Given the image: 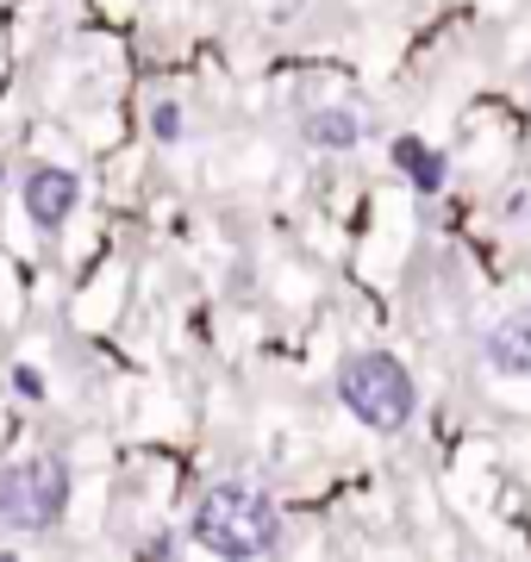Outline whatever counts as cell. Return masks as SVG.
<instances>
[{
    "mask_svg": "<svg viewBox=\"0 0 531 562\" xmlns=\"http://www.w3.org/2000/svg\"><path fill=\"white\" fill-rule=\"evenodd\" d=\"M194 543L213 550V557H231V562H250V557H269L282 550V513L257 482H213L188 519Z\"/></svg>",
    "mask_w": 531,
    "mask_h": 562,
    "instance_id": "cell-1",
    "label": "cell"
},
{
    "mask_svg": "<svg viewBox=\"0 0 531 562\" xmlns=\"http://www.w3.org/2000/svg\"><path fill=\"white\" fill-rule=\"evenodd\" d=\"M338 401H344L369 431H400V425L413 419L419 394H413V375H407L400 357H388V350H357V357H344V369H338Z\"/></svg>",
    "mask_w": 531,
    "mask_h": 562,
    "instance_id": "cell-2",
    "label": "cell"
},
{
    "mask_svg": "<svg viewBox=\"0 0 531 562\" xmlns=\"http://www.w3.org/2000/svg\"><path fill=\"white\" fill-rule=\"evenodd\" d=\"M69 506V469L57 457H25L0 469V519L13 531H50Z\"/></svg>",
    "mask_w": 531,
    "mask_h": 562,
    "instance_id": "cell-3",
    "label": "cell"
},
{
    "mask_svg": "<svg viewBox=\"0 0 531 562\" xmlns=\"http://www.w3.org/2000/svg\"><path fill=\"white\" fill-rule=\"evenodd\" d=\"M20 201H25V220L38 225V232H63L69 213H76V201H82V181L69 176L63 162H38L20 181Z\"/></svg>",
    "mask_w": 531,
    "mask_h": 562,
    "instance_id": "cell-4",
    "label": "cell"
},
{
    "mask_svg": "<svg viewBox=\"0 0 531 562\" xmlns=\"http://www.w3.org/2000/svg\"><path fill=\"white\" fill-rule=\"evenodd\" d=\"M301 138H307L313 150L344 157V150H357V144H363V113H357V106H319V113H307V120H301Z\"/></svg>",
    "mask_w": 531,
    "mask_h": 562,
    "instance_id": "cell-5",
    "label": "cell"
},
{
    "mask_svg": "<svg viewBox=\"0 0 531 562\" xmlns=\"http://www.w3.org/2000/svg\"><path fill=\"white\" fill-rule=\"evenodd\" d=\"M488 369H500V375H531V306L507 313L488 331Z\"/></svg>",
    "mask_w": 531,
    "mask_h": 562,
    "instance_id": "cell-6",
    "label": "cell"
},
{
    "mask_svg": "<svg viewBox=\"0 0 531 562\" xmlns=\"http://www.w3.org/2000/svg\"><path fill=\"white\" fill-rule=\"evenodd\" d=\"M394 169L419 188V194H438L444 188V176H450V162L431 150V144H419V138H394Z\"/></svg>",
    "mask_w": 531,
    "mask_h": 562,
    "instance_id": "cell-7",
    "label": "cell"
},
{
    "mask_svg": "<svg viewBox=\"0 0 531 562\" xmlns=\"http://www.w3.org/2000/svg\"><path fill=\"white\" fill-rule=\"evenodd\" d=\"M150 132H157L163 144H176V138H182V106H176V101H157V106H150Z\"/></svg>",
    "mask_w": 531,
    "mask_h": 562,
    "instance_id": "cell-8",
    "label": "cell"
},
{
    "mask_svg": "<svg viewBox=\"0 0 531 562\" xmlns=\"http://www.w3.org/2000/svg\"><path fill=\"white\" fill-rule=\"evenodd\" d=\"M13 387H20L25 401H38V394H44V375H38V369H13Z\"/></svg>",
    "mask_w": 531,
    "mask_h": 562,
    "instance_id": "cell-9",
    "label": "cell"
},
{
    "mask_svg": "<svg viewBox=\"0 0 531 562\" xmlns=\"http://www.w3.org/2000/svg\"><path fill=\"white\" fill-rule=\"evenodd\" d=\"M0 176H7V169H0Z\"/></svg>",
    "mask_w": 531,
    "mask_h": 562,
    "instance_id": "cell-10",
    "label": "cell"
}]
</instances>
